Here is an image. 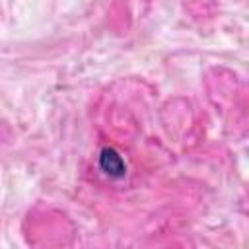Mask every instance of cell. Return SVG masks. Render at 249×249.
Wrapping results in <instances>:
<instances>
[{
	"mask_svg": "<svg viewBox=\"0 0 249 249\" xmlns=\"http://www.w3.org/2000/svg\"><path fill=\"white\" fill-rule=\"evenodd\" d=\"M99 167L109 177H123L124 175V161L113 148H103L99 154Z\"/></svg>",
	"mask_w": 249,
	"mask_h": 249,
	"instance_id": "6da1fadb",
	"label": "cell"
}]
</instances>
